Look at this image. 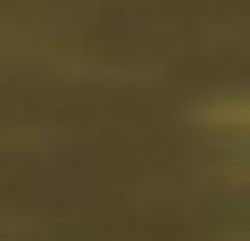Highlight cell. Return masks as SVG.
Wrapping results in <instances>:
<instances>
[{"mask_svg": "<svg viewBox=\"0 0 250 241\" xmlns=\"http://www.w3.org/2000/svg\"><path fill=\"white\" fill-rule=\"evenodd\" d=\"M200 133H217V142H250V92H217V100H200Z\"/></svg>", "mask_w": 250, "mask_h": 241, "instance_id": "1", "label": "cell"}]
</instances>
